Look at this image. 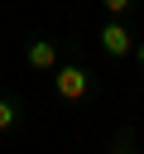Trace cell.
<instances>
[{
  "label": "cell",
  "mask_w": 144,
  "mask_h": 154,
  "mask_svg": "<svg viewBox=\"0 0 144 154\" xmlns=\"http://www.w3.org/2000/svg\"><path fill=\"white\" fill-rule=\"evenodd\" d=\"M19 120H24V96H19V91H10V87H0V140H5V135H14V130H19Z\"/></svg>",
  "instance_id": "277c9868"
},
{
  "label": "cell",
  "mask_w": 144,
  "mask_h": 154,
  "mask_svg": "<svg viewBox=\"0 0 144 154\" xmlns=\"http://www.w3.org/2000/svg\"><path fill=\"white\" fill-rule=\"evenodd\" d=\"M139 5H144V0H139Z\"/></svg>",
  "instance_id": "ba28073f"
},
{
  "label": "cell",
  "mask_w": 144,
  "mask_h": 154,
  "mask_svg": "<svg viewBox=\"0 0 144 154\" xmlns=\"http://www.w3.org/2000/svg\"><path fill=\"white\" fill-rule=\"evenodd\" d=\"M134 24L130 19H106L101 29H96V48H101V58H110V63H130V53H134Z\"/></svg>",
  "instance_id": "7a4b0ae2"
},
{
  "label": "cell",
  "mask_w": 144,
  "mask_h": 154,
  "mask_svg": "<svg viewBox=\"0 0 144 154\" xmlns=\"http://www.w3.org/2000/svg\"><path fill=\"white\" fill-rule=\"evenodd\" d=\"M53 96H58V106H86V101L101 96V82H96L91 63H86L77 48L53 67Z\"/></svg>",
  "instance_id": "6da1fadb"
},
{
  "label": "cell",
  "mask_w": 144,
  "mask_h": 154,
  "mask_svg": "<svg viewBox=\"0 0 144 154\" xmlns=\"http://www.w3.org/2000/svg\"><path fill=\"white\" fill-rule=\"evenodd\" d=\"M130 63H134V72H139V82H144V38L134 43V53H130Z\"/></svg>",
  "instance_id": "52a82bcc"
},
{
  "label": "cell",
  "mask_w": 144,
  "mask_h": 154,
  "mask_svg": "<svg viewBox=\"0 0 144 154\" xmlns=\"http://www.w3.org/2000/svg\"><path fill=\"white\" fill-rule=\"evenodd\" d=\"M96 5H101V10H106V14H115V19H130V14H134V5H139V0H96Z\"/></svg>",
  "instance_id": "8992f818"
},
{
  "label": "cell",
  "mask_w": 144,
  "mask_h": 154,
  "mask_svg": "<svg viewBox=\"0 0 144 154\" xmlns=\"http://www.w3.org/2000/svg\"><path fill=\"white\" fill-rule=\"evenodd\" d=\"M19 53H24V67L38 72V77H53V67L62 63V43L48 38V34H29V38L19 43Z\"/></svg>",
  "instance_id": "3957f363"
},
{
  "label": "cell",
  "mask_w": 144,
  "mask_h": 154,
  "mask_svg": "<svg viewBox=\"0 0 144 154\" xmlns=\"http://www.w3.org/2000/svg\"><path fill=\"white\" fill-rule=\"evenodd\" d=\"M139 144H144V140H139V130H134V125H120V130L106 140V149H110V154H130V149H139Z\"/></svg>",
  "instance_id": "5b68a950"
}]
</instances>
